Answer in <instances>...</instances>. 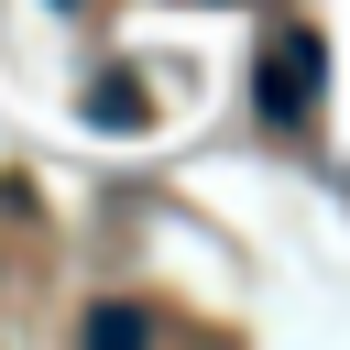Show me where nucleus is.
Returning <instances> with one entry per match:
<instances>
[{"mask_svg":"<svg viewBox=\"0 0 350 350\" xmlns=\"http://www.w3.org/2000/svg\"><path fill=\"white\" fill-rule=\"evenodd\" d=\"M252 98H262V120H306L317 109V33H273V55L252 66Z\"/></svg>","mask_w":350,"mask_h":350,"instance_id":"f257e3e1","label":"nucleus"},{"mask_svg":"<svg viewBox=\"0 0 350 350\" xmlns=\"http://www.w3.org/2000/svg\"><path fill=\"white\" fill-rule=\"evenodd\" d=\"M88 339H153L142 306H88Z\"/></svg>","mask_w":350,"mask_h":350,"instance_id":"f03ea898","label":"nucleus"}]
</instances>
